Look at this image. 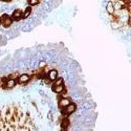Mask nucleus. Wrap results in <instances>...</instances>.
Masks as SVG:
<instances>
[{"mask_svg": "<svg viewBox=\"0 0 131 131\" xmlns=\"http://www.w3.org/2000/svg\"><path fill=\"white\" fill-rule=\"evenodd\" d=\"M1 22H2V24H3L4 27H8L10 24H12V18L8 17L7 15H3Z\"/></svg>", "mask_w": 131, "mask_h": 131, "instance_id": "7ed1b4c3", "label": "nucleus"}, {"mask_svg": "<svg viewBox=\"0 0 131 131\" xmlns=\"http://www.w3.org/2000/svg\"><path fill=\"white\" fill-rule=\"evenodd\" d=\"M0 131H32L30 119L13 105L0 106Z\"/></svg>", "mask_w": 131, "mask_h": 131, "instance_id": "f257e3e1", "label": "nucleus"}, {"mask_svg": "<svg viewBox=\"0 0 131 131\" xmlns=\"http://www.w3.org/2000/svg\"><path fill=\"white\" fill-rule=\"evenodd\" d=\"M114 8H115V9H118V10H121V9L123 8V4L119 2V1H117V2L114 3Z\"/></svg>", "mask_w": 131, "mask_h": 131, "instance_id": "4468645a", "label": "nucleus"}, {"mask_svg": "<svg viewBox=\"0 0 131 131\" xmlns=\"http://www.w3.org/2000/svg\"><path fill=\"white\" fill-rule=\"evenodd\" d=\"M106 10H107V13L108 14H110V15H113L114 14V3H112L111 1H108L106 3Z\"/></svg>", "mask_w": 131, "mask_h": 131, "instance_id": "20e7f679", "label": "nucleus"}, {"mask_svg": "<svg viewBox=\"0 0 131 131\" xmlns=\"http://www.w3.org/2000/svg\"><path fill=\"white\" fill-rule=\"evenodd\" d=\"M67 125H68V119H64L63 123H62V127L65 128V127H67Z\"/></svg>", "mask_w": 131, "mask_h": 131, "instance_id": "f3484780", "label": "nucleus"}, {"mask_svg": "<svg viewBox=\"0 0 131 131\" xmlns=\"http://www.w3.org/2000/svg\"><path fill=\"white\" fill-rule=\"evenodd\" d=\"M128 21H129V24L131 25V15L129 16V20H128Z\"/></svg>", "mask_w": 131, "mask_h": 131, "instance_id": "6ab92c4d", "label": "nucleus"}, {"mask_svg": "<svg viewBox=\"0 0 131 131\" xmlns=\"http://www.w3.org/2000/svg\"><path fill=\"white\" fill-rule=\"evenodd\" d=\"M29 75L28 74H26V73H23V74H21L20 77L18 78V82L20 83V84H24V83H26V82H28L29 81Z\"/></svg>", "mask_w": 131, "mask_h": 131, "instance_id": "0eeeda50", "label": "nucleus"}, {"mask_svg": "<svg viewBox=\"0 0 131 131\" xmlns=\"http://www.w3.org/2000/svg\"><path fill=\"white\" fill-rule=\"evenodd\" d=\"M0 23H1V19H0Z\"/></svg>", "mask_w": 131, "mask_h": 131, "instance_id": "aec40b11", "label": "nucleus"}, {"mask_svg": "<svg viewBox=\"0 0 131 131\" xmlns=\"http://www.w3.org/2000/svg\"><path fill=\"white\" fill-rule=\"evenodd\" d=\"M15 85H16V81H15L14 79H9V80H7V81H6V84H5L6 88H13Z\"/></svg>", "mask_w": 131, "mask_h": 131, "instance_id": "9b49d317", "label": "nucleus"}, {"mask_svg": "<svg viewBox=\"0 0 131 131\" xmlns=\"http://www.w3.org/2000/svg\"><path fill=\"white\" fill-rule=\"evenodd\" d=\"M44 65H45V62H41V63H40V67L44 66Z\"/></svg>", "mask_w": 131, "mask_h": 131, "instance_id": "a211bd4d", "label": "nucleus"}, {"mask_svg": "<svg viewBox=\"0 0 131 131\" xmlns=\"http://www.w3.org/2000/svg\"><path fill=\"white\" fill-rule=\"evenodd\" d=\"M38 2H39V0H28V3L30 5H36L38 4Z\"/></svg>", "mask_w": 131, "mask_h": 131, "instance_id": "dca6fc26", "label": "nucleus"}, {"mask_svg": "<svg viewBox=\"0 0 131 131\" xmlns=\"http://www.w3.org/2000/svg\"><path fill=\"white\" fill-rule=\"evenodd\" d=\"M118 19H119V21H121L122 23H125L126 21H128L129 20L128 12H122L121 14H119V16H118Z\"/></svg>", "mask_w": 131, "mask_h": 131, "instance_id": "6e6552de", "label": "nucleus"}, {"mask_svg": "<svg viewBox=\"0 0 131 131\" xmlns=\"http://www.w3.org/2000/svg\"><path fill=\"white\" fill-rule=\"evenodd\" d=\"M62 84H63V79H62V78H59V79H57L56 81H54V85H53V86L62 85Z\"/></svg>", "mask_w": 131, "mask_h": 131, "instance_id": "2eb2a0df", "label": "nucleus"}, {"mask_svg": "<svg viewBox=\"0 0 131 131\" xmlns=\"http://www.w3.org/2000/svg\"><path fill=\"white\" fill-rule=\"evenodd\" d=\"M21 18H23V13L21 12L20 9H16L14 10V13H13V19L15 20H19Z\"/></svg>", "mask_w": 131, "mask_h": 131, "instance_id": "1a4fd4ad", "label": "nucleus"}, {"mask_svg": "<svg viewBox=\"0 0 131 131\" xmlns=\"http://www.w3.org/2000/svg\"><path fill=\"white\" fill-rule=\"evenodd\" d=\"M75 109H77V106H75L74 103H70L67 107L64 108V113L65 114H71L75 111Z\"/></svg>", "mask_w": 131, "mask_h": 131, "instance_id": "f03ea898", "label": "nucleus"}, {"mask_svg": "<svg viewBox=\"0 0 131 131\" xmlns=\"http://www.w3.org/2000/svg\"><path fill=\"white\" fill-rule=\"evenodd\" d=\"M52 90H53L54 92H56V93H61V92L64 90V86H63V84H62V85H57V86H53Z\"/></svg>", "mask_w": 131, "mask_h": 131, "instance_id": "9d476101", "label": "nucleus"}, {"mask_svg": "<svg viewBox=\"0 0 131 131\" xmlns=\"http://www.w3.org/2000/svg\"><path fill=\"white\" fill-rule=\"evenodd\" d=\"M121 26H122L121 21H112V22H111V27H112V29H118Z\"/></svg>", "mask_w": 131, "mask_h": 131, "instance_id": "f8f14e48", "label": "nucleus"}, {"mask_svg": "<svg viewBox=\"0 0 131 131\" xmlns=\"http://www.w3.org/2000/svg\"><path fill=\"white\" fill-rule=\"evenodd\" d=\"M48 79L50 81H56L58 79V71L56 69H51L48 71Z\"/></svg>", "mask_w": 131, "mask_h": 131, "instance_id": "39448f33", "label": "nucleus"}, {"mask_svg": "<svg viewBox=\"0 0 131 131\" xmlns=\"http://www.w3.org/2000/svg\"><path fill=\"white\" fill-rule=\"evenodd\" d=\"M70 103L71 102H70L69 99H67V97H62V99L60 100V102H59V106L61 108H65V107H67Z\"/></svg>", "mask_w": 131, "mask_h": 131, "instance_id": "423d86ee", "label": "nucleus"}, {"mask_svg": "<svg viewBox=\"0 0 131 131\" xmlns=\"http://www.w3.org/2000/svg\"><path fill=\"white\" fill-rule=\"evenodd\" d=\"M5 1H9V0H5Z\"/></svg>", "mask_w": 131, "mask_h": 131, "instance_id": "412c9836", "label": "nucleus"}, {"mask_svg": "<svg viewBox=\"0 0 131 131\" xmlns=\"http://www.w3.org/2000/svg\"><path fill=\"white\" fill-rule=\"evenodd\" d=\"M31 13V8L30 7H26L25 10H24V13H23V18H27Z\"/></svg>", "mask_w": 131, "mask_h": 131, "instance_id": "ddd939ff", "label": "nucleus"}]
</instances>
